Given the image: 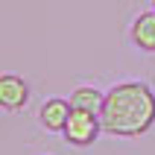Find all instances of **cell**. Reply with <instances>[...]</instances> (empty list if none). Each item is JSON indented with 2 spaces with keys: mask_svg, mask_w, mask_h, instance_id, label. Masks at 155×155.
<instances>
[{
  "mask_svg": "<svg viewBox=\"0 0 155 155\" xmlns=\"http://www.w3.org/2000/svg\"><path fill=\"white\" fill-rule=\"evenodd\" d=\"M155 123V94L143 82L114 85L103 100L100 126L114 138H138Z\"/></svg>",
  "mask_w": 155,
  "mask_h": 155,
  "instance_id": "cell-1",
  "label": "cell"
},
{
  "mask_svg": "<svg viewBox=\"0 0 155 155\" xmlns=\"http://www.w3.org/2000/svg\"><path fill=\"white\" fill-rule=\"evenodd\" d=\"M100 132H103V126H100V114L73 108L70 117H68V126H64V140L73 143V147H91Z\"/></svg>",
  "mask_w": 155,
  "mask_h": 155,
  "instance_id": "cell-2",
  "label": "cell"
},
{
  "mask_svg": "<svg viewBox=\"0 0 155 155\" xmlns=\"http://www.w3.org/2000/svg\"><path fill=\"white\" fill-rule=\"evenodd\" d=\"M29 100V85L26 79L15 73H0V108L3 111H18Z\"/></svg>",
  "mask_w": 155,
  "mask_h": 155,
  "instance_id": "cell-3",
  "label": "cell"
},
{
  "mask_svg": "<svg viewBox=\"0 0 155 155\" xmlns=\"http://www.w3.org/2000/svg\"><path fill=\"white\" fill-rule=\"evenodd\" d=\"M70 111H73V108H70L68 100H59V97H53V100H47V103L41 105V111H38V120H41L44 129H50V132H64Z\"/></svg>",
  "mask_w": 155,
  "mask_h": 155,
  "instance_id": "cell-4",
  "label": "cell"
},
{
  "mask_svg": "<svg viewBox=\"0 0 155 155\" xmlns=\"http://www.w3.org/2000/svg\"><path fill=\"white\" fill-rule=\"evenodd\" d=\"M132 41L138 44L140 50L155 53V12L140 15L135 24H132Z\"/></svg>",
  "mask_w": 155,
  "mask_h": 155,
  "instance_id": "cell-5",
  "label": "cell"
},
{
  "mask_svg": "<svg viewBox=\"0 0 155 155\" xmlns=\"http://www.w3.org/2000/svg\"><path fill=\"white\" fill-rule=\"evenodd\" d=\"M103 100L105 94H100L97 88H76L73 94H70V108H79V111H91V114H100V108H103Z\"/></svg>",
  "mask_w": 155,
  "mask_h": 155,
  "instance_id": "cell-6",
  "label": "cell"
},
{
  "mask_svg": "<svg viewBox=\"0 0 155 155\" xmlns=\"http://www.w3.org/2000/svg\"><path fill=\"white\" fill-rule=\"evenodd\" d=\"M152 12H155V0H152Z\"/></svg>",
  "mask_w": 155,
  "mask_h": 155,
  "instance_id": "cell-7",
  "label": "cell"
}]
</instances>
